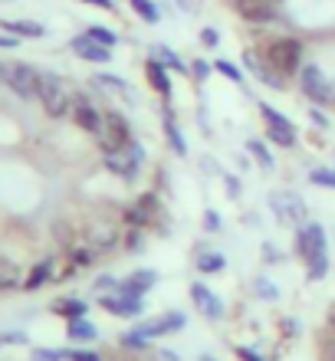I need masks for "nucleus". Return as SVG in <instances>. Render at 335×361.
<instances>
[{
	"mask_svg": "<svg viewBox=\"0 0 335 361\" xmlns=\"http://www.w3.org/2000/svg\"><path fill=\"white\" fill-rule=\"evenodd\" d=\"M263 59H267L269 66L283 73V76H296L299 69H303V43L296 37H276L269 39L267 49H263Z\"/></svg>",
	"mask_w": 335,
	"mask_h": 361,
	"instance_id": "nucleus-1",
	"label": "nucleus"
},
{
	"mask_svg": "<svg viewBox=\"0 0 335 361\" xmlns=\"http://www.w3.org/2000/svg\"><path fill=\"white\" fill-rule=\"evenodd\" d=\"M39 102L47 109L49 118H66L73 112V92L66 89V82L53 73H43V82H39Z\"/></svg>",
	"mask_w": 335,
	"mask_h": 361,
	"instance_id": "nucleus-2",
	"label": "nucleus"
},
{
	"mask_svg": "<svg viewBox=\"0 0 335 361\" xmlns=\"http://www.w3.org/2000/svg\"><path fill=\"white\" fill-rule=\"evenodd\" d=\"M99 148L102 152H125L132 145V128L122 112H102V128H99Z\"/></svg>",
	"mask_w": 335,
	"mask_h": 361,
	"instance_id": "nucleus-3",
	"label": "nucleus"
},
{
	"mask_svg": "<svg viewBox=\"0 0 335 361\" xmlns=\"http://www.w3.org/2000/svg\"><path fill=\"white\" fill-rule=\"evenodd\" d=\"M102 161H106V168L115 174V178L135 180L138 178V168L145 164V148L132 138V145H128L125 152H106L102 154Z\"/></svg>",
	"mask_w": 335,
	"mask_h": 361,
	"instance_id": "nucleus-4",
	"label": "nucleus"
},
{
	"mask_svg": "<svg viewBox=\"0 0 335 361\" xmlns=\"http://www.w3.org/2000/svg\"><path fill=\"white\" fill-rule=\"evenodd\" d=\"M326 250H329L326 230L319 227L316 220H306V224L296 230V257L312 263V259H319V257H329Z\"/></svg>",
	"mask_w": 335,
	"mask_h": 361,
	"instance_id": "nucleus-5",
	"label": "nucleus"
},
{
	"mask_svg": "<svg viewBox=\"0 0 335 361\" xmlns=\"http://www.w3.org/2000/svg\"><path fill=\"white\" fill-rule=\"evenodd\" d=\"M39 82H43V73L30 63H13L7 69V86L20 95V99H39Z\"/></svg>",
	"mask_w": 335,
	"mask_h": 361,
	"instance_id": "nucleus-6",
	"label": "nucleus"
},
{
	"mask_svg": "<svg viewBox=\"0 0 335 361\" xmlns=\"http://www.w3.org/2000/svg\"><path fill=\"white\" fill-rule=\"evenodd\" d=\"M154 217H158V194H142V197L135 200L132 207H125V214H122L125 227H138V230L154 227Z\"/></svg>",
	"mask_w": 335,
	"mask_h": 361,
	"instance_id": "nucleus-7",
	"label": "nucleus"
},
{
	"mask_svg": "<svg viewBox=\"0 0 335 361\" xmlns=\"http://www.w3.org/2000/svg\"><path fill=\"white\" fill-rule=\"evenodd\" d=\"M279 4L283 0H233V10L247 23H273L279 17Z\"/></svg>",
	"mask_w": 335,
	"mask_h": 361,
	"instance_id": "nucleus-8",
	"label": "nucleus"
},
{
	"mask_svg": "<svg viewBox=\"0 0 335 361\" xmlns=\"http://www.w3.org/2000/svg\"><path fill=\"white\" fill-rule=\"evenodd\" d=\"M299 82H303V92H306L312 102L326 105V102H332L335 99L332 86H329V79L322 76V69L319 66H303L299 69Z\"/></svg>",
	"mask_w": 335,
	"mask_h": 361,
	"instance_id": "nucleus-9",
	"label": "nucleus"
},
{
	"mask_svg": "<svg viewBox=\"0 0 335 361\" xmlns=\"http://www.w3.org/2000/svg\"><path fill=\"white\" fill-rule=\"evenodd\" d=\"M269 207L276 210V217L289 227H303L306 224V204L296 197V194H273L269 197Z\"/></svg>",
	"mask_w": 335,
	"mask_h": 361,
	"instance_id": "nucleus-10",
	"label": "nucleus"
},
{
	"mask_svg": "<svg viewBox=\"0 0 335 361\" xmlns=\"http://www.w3.org/2000/svg\"><path fill=\"white\" fill-rule=\"evenodd\" d=\"M145 295H128V293H115V295H102V309L112 315H118V319H138V315L145 312Z\"/></svg>",
	"mask_w": 335,
	"mask_h": 361,
	"instance_id": "nucleus-11",
	"label": "nucleus"
},
{
	"mask_svg": "<svg viewBox=\"0 0 335 361\" xmlns=\"http://www.w3.org/2000/svg\"><path fill=\"white\" fill-rule=\"evenodd\" d=\"M69 115H73V122H76L83 132L99 135V128H102V112H99L89 99H83V95H73V112Z\"/></svg>",
	"mask_w": 335,
	"mask_h": 361,
	"instance_id": "nucleus-12",
	"label": "nucleus"
},
{
	"mask_svg": "<svg viewBox=\"0 0 335 361\" xmlns=\"http://www.w3.org/2000/svg\"><path fill=\"white\" fill-rule=\"evenodd\" d=\"M184 325H188V315L184 312H164L162 319H154V322H145L138 325V332L152 342V338H162V335H171V332H181Z\"/></svg>",
	"mask_w": 335,
	"mask_h": 361,
	"instance_id": "nucleus-13",
	"label": "nucleus"
},
{
	"mask_svg": "<svg viewBox=\"0 0 335 361\" xmlns=\"http://www.w3.org/2000/svg\"><path fill=\"white\" fill-rule=\"evenodd\" d=\"M243 66H247L250 73L260 79V82H267V86H273V89H286V76H283V73H276L267 59H260L253 49H247V53H243Z\"/></svg>",
	"mask_w": 335,
	"mask_h": 361,
	"instance_id": "nucleus-14",
	"label": "nucleus"
},
{
	"mask_svg": "<svg viewBox=\"0 0 335 361\" xmlns=\"http://www.w3.org/2000/svg\"><path fill=\"white\" fill-rule=\"evenodd\" d=\"M191 299L194 305H197V312L207 315L211 322H217V319H224V302L217 299V293H211L204 283H194L191 286Z\"/></svg>",
	"mask_w": 335,
	"mask_h": 361,
	"instance_id": "nucleus-15",
	"label": "nucleus"
},
{
	"mask_svg": "<svg viewBox=\"0 0 335 361\" xmlns=\"http://www.w3.org/2000/svg\"><path fill=\"white\" fill-rule=\"evenodd\" d=\"M69 47H73V53H76V56L89 59V63H109V59H112V49L102 47V43H96V39L89 37V33L76 37L73 43H69Z\"/></svg>",
	"mask_w": 335,
	"mask_h": 361,
	"instance_id": "nucleus-16",
	"label": "nucleus"
},
{
	"mask_svg": "<svg viewBox=\"0 0 335 361\" xmlns=\"http://www.w3.org/2000/svg\"><path fill=\"white\" fill-rule=\"evenodd\" d=\"M145 76H148V82H152V89L158 95H162L164 102L171 99V79H168V66H164L162 59L148 56V63H145Z\"/></svg>",
	"mask_w": 335,
	"mask_h": 361,
	"instance_id": "nucleus-17",
	"label": "nucleus"
},
{
	"mask_svg": "<svg viewBox=\"0 0 335 361\" xmlns=\"http://www.w3.org/2000/svg\"><path fill=\"white\" fill-rule=\"evenodd\" d=\"M158 283V273L154 269H138V273H132L125 283H118V289L115 293H128V295H145L152 286Z\"/></svg>",
	"mask_w": 335,
	"mask_h": 361,
	"instance_id": "nucleus-18",
	"label": "nucleus"
},
{
	"mask_svg": "<svg viewBox=\"0 0 335 361\" xmlns=\"http://www.w3.org/2000/svg\"><path fill=\"white\" fill-rule=\"evenodd\" d=\"M86 237H89V247L102 250V253H106V250H112L115 243H118V233H115L112 224H89Z\"/></svg>",
	"mask_w": 335,
	"mask_h": 361,
	"instance_id": "nucleus-19",
	"label": "nucleus"
},
{
	"mask_svg": "<svg viewBox=\"0 0 335 361\" xmlns=\"http://www.w3.org/2000/svg\"><path fill=\"white\" fill-rule=\"evenodd\" d=\"M164 135H168V145H171V152L184 158V154H188V142H184L181 128H178V122H174L171 105H164Z\"/></svg>",
	"mask_w": 335,
	"mask_h": 361,
	"instance_id": "nucleus-20",
	"label": "nucleus"
},
{
	"mask_svg": "<svg viewBox=\"0 0 335 361\" xmlns=\"http://www.w3.org/2000/svg\"><path fill=\"white\" fill-rule=\"evenodd\" d=\"M69 338L73 342H92V338H99V329L86 319H69Z\"/></svg>",
	"mask_w": 335,
	"mask_h": 361,
	"instance_id": "nucleus-21",
	"label": "nucleus"
},
{
	"mask_svg": "<svg viewBox=\"0 0 335 361\" xmlns=\"http://www.w3.org/2000/svg\"><path fill=\"white\" fill-rule=\"evenodd\" d=\"M260 115L267 118V128H283V132H296V125L289 122L283 112H276L273 105H267V102H260Z\"/></svg>",
	"mask_w": 335,
	"mask_h": 361,
	"instance_id": "nucleus-22",
	"label": "nucleus"
},
{
	"mask_svg": "<svg viewBox=\"0 0 335 361\" xmlns=\"http://www.w3.org/2000/svg\"><path fill=\"white\" fill-rule=\"evenodd\" d=\"M4 30L7 33H17V37H43L47 30L33 23V20H4Z\"/></svg>",
	"mask_w": 335,
	"mask_h": 361,
	"instance_id": "nucleus-23",
	"label": "nucleus"
},
{
	"mask_svg": "<svg viewBox=\"0 0 335 361\" xmlns=\"http://www.w3.org/2000/svg\"><path fill=\"white\" fill-rule=\"evenodd\" d=\"M152 56H154V59H162V63H164V66H168V69H171V73H181V76H191V66H184V63H181V56H174V53H171V49H168V47H154V49H152Z\"/></svg>",
	"mask_w": 335,
	"mask_h": 361,
	"instance_id": "nucleus-24",
	"label": "nucleus"
},
{
	"mask_svg": "<svg viewBox=\"0 0 335 361\" xmlns=\"http://www.w3.org/2000/svg\"><path fill=\"white\" fill-rule=\"evenodd\" d=\"M49 276H53V259H43V263H37V267L30 269V276H27V289H39V286L47 283Z\"/></svg>",
	"mask_w": 335,
	"mask_h": 361,
	"instance_id": "nucleus-25",
	"label": "nucleus"
},
{
	"mask_svg": "<svg viewBox=\"0 0 335 361\" xmlns=\"http://www.w3.org/2000/svg\"><path fill=\"white\" fill-rule=\"evenodd\" d=\"M92 82H96L99 89H109V92H118V95L132 92V89H128V82H125V79H118V76H112V73H99Z\"/></svg>",
	"mask_w": 335,
	"mask_h": 361,
	"instance_id": "nucleus-26",
	"label": "nucleus"
},
{
	"mask_svg": "<svg viewBox=\"0 0 335 361\" xmlns=\"http://www.w3.org/2000/svg\"><path fill=\"white\" fill-rule=\"evenodd\" d=\"M197 269H201V273H221L224 257L214 253V250H201V253H197Z\"/></svg>",
	"mask_w": 335,
	"mask_h": 361,
	"instance_id": "nucleus-27",
	"label": "nucleus"
},
{
	"mask_svg": "<svg viewBox=\"0 0 335 361\" xmlns=\"http://www.w3.org/2000/svg\"><path fill=\"white\" fill-rule=\"evenodd\" d=\"M132 7L138 10V17H142L145 23H162V10H158L154 0H132Z\"/></svg>",
	"mask_w": 335,
	"mask_h": 361,
	"instance_id": "nucleus-28",
	"label": "nucleus"
},
{
	"mask_svg": "<svg viewBox=\"0 0 335 361\" xmlns=\"http://www.w3.org/2000/svg\"><path fill=\"white\" fill-rule=\"evenodd\" d=\"M53 309L59 315H66V319H83L86 315V302H79V299H59Z\"/></svg>",
	"mask_w": 335,
	"mask_h": 361,
	"instance_id": "nucleus-29",
	"label": "nucleus"
},
{
	"mask_svg": "<svg viewBox=\"0 0 335 361\" xmlns=\"http://www.w3.org/2000/svg\"><path fill=\"white\" fill-rule=\"evenodd\" d=\"M20 283V269L10 263V259H0V293L4 289H13Z\"/></svg>",
	"mask_w": 335,
	"mask_h": 361,
	"instance_id": "nucleus-30",
	"label": "nucleus"
},
{
	"mask_svg": "<svg viewBox=\"0 0 335 361\" xmlns=\"http://www.w3.org/2000/svg\"><path fill=\"white\" fill-rule=\"evenodd\" d=\"M247 152L253 154V158H257L263 168H273V164H276V161H273V154H269V148L260 142V138H250V142H247Z\"/></svg>",
	"mask_w": 335,
	"mask_h": 361,
	"instance_id": "nucleus-31",
	"label": "nucleus"
},
{
	"mask_svg": "<svg viewBox=\"0 0 335 361\" xmlns=\"http://www.w3.org/2000/svg\"><path fill=\"white\" fill-rule=\"evenodd\" d=\"M309 180H312L316 188H332L335 190V171L332 168H316V171H309Z\"/></svg>",
	"mask_w": 335,
	"mask_h": 361,
	"instance_id": "nucleus-32",
	"label": "nucleus"
},
{
	"mask_svg": "<svg viewBox=\"0 0 335 361\" xmlns=\"http://www.w3.org/2000/svg\"><path fill=\"white\" fill-rule=\"evenodd\" d=\"M86 33H89V37H92V39H96V43H102V47H109V49H112L115 43H118V37H115V33H112V30H109V27H89Z\"/></svg>",
	"mask_w": 335,
	"mask_h": 361,
	"instance_id": "nucleus-33",
	"label": "nucleus"
},
{
	"mask_svg": "<svg viewBox=\"0 0 335 361\" xmlns=\"http://www.w3.org/2000/svg\"><path fill=\"white\" fill-rule=\"evenodd\" d=\"M145 230H138V227H128L125 230V250L128 253H142V247H145V237H142Z\"/></svg>",
	"mask_w": 335,
	"mask_h": 361,
	"instance_id": "nucleus-34",
	"label": "nucleus"
},
{
	"mask_svg": "<svg viewBox=\"0 0 335 361\" xmlns=\"http://www.w3.org/2000/svg\"><path fill=\"white\" fill-rule=\"evenodd\" d=\"M269 142H276L279 148H293L296 145V132H283V128H267Z\"/></svg>",
	"mask_w": 335,
	"mask_h": 361,
	"instance_id": "nucleus-35",
	"label": "nucleus"
},
{
	"mask_svg": "<svg viewBox=\"0 0 335 361\" xmlns=\"http://www.w3.org/2000/svg\"><path fill=\"white\" fill-rule=\"evenodd\" d=\"M214 69H217L221 76L233 79V82H243V73H240V66H233L230 59H217V63H214Z\"/></svg>",
	"mask_w": 335,
	"mask_h": 361,
	"instance_id": "nucleus-36",
	"label": "nucleus"
},
{
	"mask_svg": "<svg viewBox=\"0 0 335 361\" xmlns=\"http://www.w3.org/2000/svg\"><path fill=\"white\" fill-rule=\"evenodd\" d=\"M69 259H73V267H89L92 263V247H69Z\"/></svg>",
	"mask_w": 335,
	"mask_h": 361,
	"instance_id": "nucleus-37",
	"label": "nucleus"
},
{
	"mask_svg": "<svg viewBox=\"0 0 335 361\" xmlns=\"http://www.w3.org/2000/svg\"><path fill=\"white\" fill-rule=\"evenodd\" d=\"M306 276L309 279H326V273H329V257H319V259H312V263H306Z\"/></svg>",
	"mask_w": 335,
	"mask_h": 361,
	"instance_id": "nucleus-38",
	"label": "nucleus"
},
{
	"mask_svg": "<svg viewBox=\"0 0 335 361\" xmlns=\"http://www.w3.org/2000/svg\"><path fill=\"white\" fill-rule=\"evenodd\" d=\"M211 73H214V63H207V59H194L191 63V76L197 79V82H204Z\"/></svg>",
	"mask_w": 335,
	"mask_h": 361,
	"instance_id": "nucleus-39",
	"label": "nucleus"
},
{
	"mask_svg": "<svg viewBox=\"0 0 335 361\" xmlns=\"http://www.w3.org/2000/svg\"><path fill=\"white\" fill-rule=\"evenodd\" d=\"M122 345H125V348H145V345H148V338H145L138 329H132V332L122 335Z\"/></svg>",
	"mask_w": 335,
	"mask_h": 361,
	"instance_id": "nucleus-40",
	"label": "nucleus"
},
{
	"mask_svg": "<svg viewBox=\"0 0 335 361\" xmlns=\"http://www.w3.org/2000/svg\"><path fill=\"white\" fill-rule=\"evenodd\" d=\"M66 352H53V348H37L33 352V361H63Z\"/></svg>",
	"mask_w": 335,
	"mask_h": 361,
	"instance_id": "nucleus-41",
	"label": "nucleus"
},
{
	"mask_svg": "<svg viewBox=\"0 0 335 361\" xmlns=\"http://www.w3.org/2000/svg\"><path fill=\"white\" fill-rule=\"evenodd\" d=\"M201 43H204L207 49H214L217 43H221V33H217L214 27H204V30H201Z\"/></svg>",
	"mask_w": 335,
	"mask_h": 361,
	"instance_id": "nucleus-42",
	"label": "nucleus"
},
{
	"mask_svg": "<svg viewBox=\"0 0 335 361\" xmlns=\"http://www.w3.org/2000/svg\"><path fill=\"white\" fill-rule=\"evenodd\" d=\"M257 293H260V295H267V299H276V286L269 283V279H263V276H260V279H257Z\"/></svg>",
	"mask_w": 335,
	"mask_h": 361,
	"instance_id": "nucleus-43",
	"label": "nucleus"
},
{
	"mask_svg": "<svg viewBox=\"0 0 335 361\" xmlns=\"http://www.w3.org/2000/svg\"><path fill=\"white\" fill-rule=\"evenodd\" d=\"M96 289H99V293H109V289H118V279H115V276H99V279H96Z\"/></svg>",
	"mask_w": 335,
	"mask_h": 361,
	"instance_id": "nucleus-44",
	"label": "nucleus"
},
{
	"mask_svg": "<svg viewBox=\"0 0 335 361\" xmlns=\"http://www.w3.org/2000/svg\"><path fill=\"white\" fill-rule=\"evenodd\" d=\"M204 227L211 230H221V214H217V210H207V214H204Z\"/></svg>",
	"mask_w": 335,
	"mask_h": 361,
	"instance_id": "nucleus-45",
	"label": "nucleus"
},
{
	"mask_svg": "<svg viewBox=\"0 0 335 361\" xmlns=\"http://www.w3.org/2000/svg\"><path fill=\"white\" fill-rule=\"evenodd\" d=\"M309 122L316 125V128H322V132H326V128H329V118H326V115H322V112H319V109H309Z\"/></svg>",
	"mask_w": 335,
	"mask_h": 361,
	"instance_id": "nucleus-46",
	"label": "nucleus"
},
{
	"mask_svg": "<svg viewBox=\"0 0 335 361\" xmlns=\"http://www.w3.org/2000/svg\"><path fill=\"white\" fill-rule=\"evenodd\" d=\"M69 361H102L96 352H66Z\"/></svg>",
	"mask_w": 335,
	"mask_h": 361,
	"instance_id": "nucleus-47",
	"label": "nucleus"
},
{
	"mask_svg": "<svg viewBox=\"0 0 335 361\" xmlns=\"http://www.w3.org/2000/svg\"><path fill=\"white\" fill-rule=\"evenodd\" d=\"M224 184H227L230 197H240V180H237V178H230V174H224Z\"/></svg>",
	"mask_w": 335,
	"mask_h": 361,
	"instance_id": "nucleus-48",
	"label": "nucleus"
},
{
	"mask_svg": "<svg viewBox=\"0 0 335 361\" xmlns=\"http://www.w3.org/2000/svg\"><path fill=\"white\" fill-rule=\"evenodd\" d=\"M237 358L240 361H263L257 352H253V348H237Z\"/></svg>",
	"mask_w": 335,
	"mask_h": 361,
	"instance_id": "nucleus-49",
	"label": "nucleus"
},
{
	"mask_svg": "<svg viewBox=\"0 0 335 361\" xmlns=\"http://www.w3.org/2000/svg\"><path fill=\"white\" fill-rule=\"evenodd\" d=\"M83 4H92V7H102V10H112L115 7L112 0H83Z\"/></svg>",
	"mask_w": 335,
	"mask_h": 361,
	"instance_id": "nucleus-50",
	"label": "nucleus"
},
{
	"mask_svg": "<svg viewBox=\"0 0 335 361\" xmlns=\"http://www.w3.org/2000/svg\"><path fill=\"white\" fill-rule=\"evenodd\" d=\"M17 43H20V39H13V33H10V37H0V47H4V49H13Z\"/></svg>",
	"mask_w": 335,
	"mask_h": 361,
	"instance_id": "nucleus-51",
	"label": "nucleus"
},
{
	"mask_svg": "<svg viewBox=\"0 0 335 361\" xmlns=\"http://www.w3.org/2000/svg\"><path fill=\"white\" fill-rule=\"evenodd\" d=\"M267 259H279V253H276V247H269V243H267Z\"/></svg>",
	"mask_w": 335,
	"mask_h": 361,
	"instance_id": "nucleus-52",
	"label": "nucleus"
},
{
	"mask_svg": "<svg viewBox=\"0 0 335 361\" xmlns=\"http://www.w3.org/2000/svg\"><path fill=\"white\" fill-rule=\"evenodd\" d=\"M329 329H332V332H335V305H332V309H329Z\"/></svg>",
	"mask_w": 335,
	"mask_h": 361,
	"instance_id": "nucleus-53",
	"label": "nucleus"
},
{
	"mask_svg": "<svg viewBox=\"0 0 335 361\" xmlns=\"http://www.w3.org/2000/svg\"><path fill=\"white\" fill-rule=\"evenodd\" d=\"M4 79H7V69H4V63H0V82H4Z\"/></svg>",
	"mask_w": 335,
	"mask_h": 361,
	"instance_id": "nucleus-54",
	"label": "nucleus"
}]
</instances>
